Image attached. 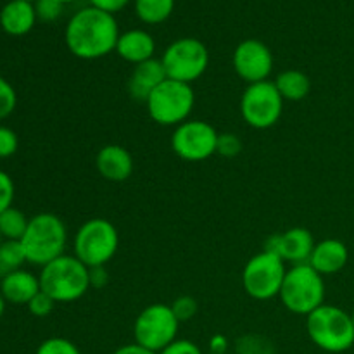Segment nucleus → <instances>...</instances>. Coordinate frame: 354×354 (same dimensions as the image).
Segmentation results:
<instances>
[{
  "instance_id": "obj_4",
  "label": "nucleus",
  "mask_w": 354,
  "mask_h": 354,
  "mask_svg": "<svg viewBox=\"0 0 354 354\" xmlns=\"http://www.w3.org/2000/svg\"><path fill=\"white\" fill-rule=\"evenodd\" d=\"M306 330L311 342L322 351L344 353L354 346V325L351 315L330 304L320 308L306 317Z\"/></svg>"
},
{
  "instance_id": "obj_35",
  "label": "nucleus",
  "mask_w": 354,
  "mask_h": 354,
  "mask_svg": "<svg viewBox=\"0 0 354 354\" xmlns=\"http://www.w3.org/2000/svg\"><path fill=\"white\" fill-rule=\"evenodd\" d=\"M90 289H104L109 283V273H107L106 266H95L90 268Z\"/></svg>"
},
{
  "instance_id": "obj_18",
  "label": "nucleus",
  "mask_w": 354,
  "mask_h": 354,
  "mask_svg": "<svg viewBox=\"0 0 354 354\" xmlns=\"http://www.w3.org/2000/svg\"><path fill=\"white\" fill-rule=\"evenodd\" d=\"M156 41L151 33L144 30H128L120 35L116 44V54L123 61L131 64H140V62L154 59Z\"/></svg>"
},
{
  "instance_id": "obj_33",
  "label": "nucleus",
  "mask_w": 354,
  "mask_h": 354,
  "mask_svg": "<svg viewBox=\"0 0 354 354\" xmlns=\"http://www.w3.org/2000/svg\"><path fill=\"white\" fill-rule=\"evenodd\" d=\"M14 201V182L6 171L0 169V214L12 207Z\"/></svg>"
},
{
  "instance_id": "obj_37",
  "label": "nucleus",
  "mask_w": 354,
  "mask_h": 354,
  "mask_svg": "<svg viewBox=\"0 0 354 354\" xmlns=\"http://www.w3.org/2000/svg\"><path fill=\"white\" fill-rule=\"evenodd\" d=\"M228 349V339L225 335H214L209 341V351L211 354H225Z\"/></svg>"
},
{
  "instance_id": "obj_32",
  "label": "nucleus",
  "mask_w": 354,
  "mask_h": 354,
  "mask_svg": "<svg viewBox=\"0 0 354 354\" xmlns=\"http://www.w3.org/2000/svg\"><path fill=\"white\" fill-rule=\"evenodd\" d=\"M19 147V138L16 131L9 127H0V159H7L16 154Z\"/></svg>"
},
{
  "instance_id": "obj_28",
  "label": "nucleus",
  "mask_w": 354,
  "mask_h": 354,
  "mask_svg": "<svg viewBox=\"0 0 354 354\" xmlns=\"http://www.w3.org/2000/svg\"><path fill=\"white\" fill-rule=\"evenodd\" d=\"M17 104V95L14 86L0 76V120H6L14 113Z\"/></svg>"
},
{
  "instance_id": "obj_40",
  "label": "nucleus",
  "mask_w": 354,
  "mask_h": 354,
  "mask_svg": "<svg viewBox=\"0 0 354 354\" xmlns=\"http://www.w3.org/2000/svg\"><path fill=\"white\" fill-rule=\"evenodd\" d=\"M62 3H71V2H76V0H61Z\"/></svg>"
},
{
  "instance_id": "obj_19",
  "label": "nucleus",
  "mask_w": 354,
  "mask_h": 354,
  "mask_svg": "<svg viewBox=\"0 0 354 354\" xmlns=\"http://www.w3.org/2000/svg\"><path fill=\"white\" fill-rule=\"evenodd\" d=\"M40 290V279L23 268L0 279V292L10 304H28Z\"/></svg>"
},
{
  "instance_id": "obj_38",
  "label": "nucleus",
  "mask_w": 354,
  "mask_h": 354,
  "mask_svg": "<svg viewBox=\"0 0 354 354\" xmlns=\"http://www.w3.org/2000/svg\"><path fill=\"white\" fill-rule=\"evenodd\" d=\"M113 354H158V353L151 351V349H147V348H144V346L133 342V344L121 346V348H118Z\"/></svg>"
},
{
  "instance_id": "obj_11",
  "label": "nucleus",
  "mask_w": 354,
  "mask_h": 354,
  "mask_svg": "<svg viewBox=\"0 0 354 354\" xmlns=\"http://www.w3.org/2000/svg\"><path fill=\"white\" fill-rule=\"evenodd\" d=\"M282 95L275 83L266 82L248 85L241 99L242 120L254 130H268L275 127L283 113Z\"/></svg>"
},
{
  "instance_id": "obj_36",
  "label": "nucleus",
  "mask_w": 354,
  "mask_h": 354,
  "mask_svg": "<svg viewBox=\"0 0 354 354\" xmlns=\"http://www.w3.org/2000/svg\"><path fill=\"white\" fill-rule=\"evenodd\" d=\"M88 2L90 6L95 7V9H100L104 10V12H109L114 16V12L124 9L130 0H88Z\"/></svg>"
},
{
  "instance_id": "obj_27",
  "label": "nucleus",
  "mask_w": 354,
  "mask_h": 354,
  "mask_svg": "<svg viewBox=\"0 0 354 354\" xmlns=\"http://www.w3.org/2000/svg\"><path fill=\"white\" fill-rule=\"evenodd\" d=\"M33 6L37 19L45 21V23L57 21L64 10V3L61 0H37V2H33Z\"/></svg>"
},
{
  "instance_id": "obj_30",
  "label": "nucleus",
  "mask_w": 354,
  "mask_h": 354,
  "mask_svg": "<svg viewBox=\"0 0 354 354\" xmlns=\"http://www.w3.org/2000/svg\"><path fill=\"white\" fill-rule=\"evenodd\" d=\"M242 151V140L235 133H220L218 137L216 152L223 158H235L241 154Z\"/></svg>"
},
{
  "instance_id": "obj_29",
  "label": "nucleus",
  "mask_w": 354,
  "mask_h": 354,
  "mask_svg": "<svg viewBox=\"0 0 354 354\" xmlns=\"http://www.w3.org/2000/svg\"><path fill=\"white\" fill-rule=\"evenodd\" d=\"M26 306H28V311H30L33 317L45 318V317H48L52 311H54L55 301L52 299L48 294H45L44 290H40V292H38L37 296H35L33 299L26 304Z\"/></svg>"
},
{
  "instance_id": "obj_5",
  "label": "nucleus",
  "mask_w": 354,
  "mask_h": 354,
  "mask_svg": "<svg viewBox=\"0 0 354 354\" xmlns=\"http://www.w3.org/2000/svg\"><path fill=\"white\" fill-rule=\"evenodd\" d=\"M279 297L290 313L308 317L325 304L324 277L308 263L294 265L287 270Z\"/></svg>"
},
{
  "instance_id": "obj_34",
  "label": "nucleus",
  "mask_w": 354,
  "mask_h": 354,
  "mask_svg": "<svg viewBox=\"0 0 354 354\" xmlns=\"http://www.w3.org/2000/svg\"><path fill=\"white\" fill-rule=\"evenodd\" d=\"M158 354H203V351H201L199 346L194 344L192 341H187V339H176L175 342H171L168 348H165Z\"/></svg>"
},
{
  "instance_id": "obj_10",
  "label": "nucleus",
  "mask_w": 354,
  "mask_h": 354,
  "mask_svg": "<svg viewBox=\"0 0 354 354\" xmlns=\"http://www.w3.org/2000/svg\"><path fill=\"white\" fill-rule=\"evenodd\" d=\"M178 327L180 322L171 306L161 303L151 304L144 308L135 320V342L154 353H161L178 339Z\"/></svg>"
},
{
  "instance_id": "obj_7",
  "label": "nucleus",
  "mask_w": 354,
  "mask_h": 354,
  "mask_svg": "<svg viewBox=\"0 0 354 354\" xmlns=\"http://www.w3.org/2000/svg\"><path fill=\"white\" fill-rule=\"evenodd\" d=\"M149 116L162 127H178L192 114L196 95L192 85L166 78L147 99Z\"/></svg>"
},
{
  "instance_id": "obj_17",
  "label": "nucleus",
  "mask_w": 354,
  "mask_h": 354,
  "mask_svg": "<svg viewBox=\"0 0 354 354\" xmlns=\"http://www.w3.org/2000/svg\"><path fill=\"white\" fill-rule=\"evenodd\" d=\"M349 251L344 242L337 239H325L315 245L308 265L313 266L322 277L339 273L348 265Z\"/></svg>"
},
{
  "instance_id": "obj_31",
  "label": "nucleus",
  "mask_w": 354,
  "mask_h": 354,
  "mask_svg": "<svg viewBox=\"0 0 354 354\" xmlns=\"http://www.w3.org/2000/svg\"><path fill=\"white\" fill-rule=\"evenodd\" d=\"M171 310H173V313H175V317L178 318L180 324H182V322H187V320H190V318L196 317L197 303L194 297L180 296L178 299L173 301Z\"/></svg>"
},
{
  "instance_id": "obj_41",
  "label": "nucleus",
  "mask_w": 354,
  "mask_h": 354,
  "mask_svg": "<svg viewBox=\"0 0 354 354\" xmlns=\"http://www.w3.org/2000/svg\"><path fill=\"white\" fill-rule=\"evenodd\" d=\"M2 242H3V237H2V234H0V245H2Z\"/></svg>"
},
{
  "instance_id": "obj_13",
  "label": "nucleus",
  "mask_w": 354,
  "mask_h": 354,
  "mask_svg": "<svg viewBox=\"0 0 354 354\" xmlns=\"http://www.w3.org/2000/svg\"><path fill=\"white\" fill-rule=\"evenodd\" d=\"M234 69L248 85L266 82L273 71V54L261 40L249 38L241 41L234 50Z\"/></svg>"
},
{
  "instance_id": "obj_14",
  "label": "nucleus",
  "mask_w": 354,
  "mask_h": 354,
  "mask_svg": "<svg viewBox=\"0 0 354 354\" xmlns=\"http://www.w3.org/2000/svg\"><path fill=\"white\" fill-rule=\"evenodd\" d=\"M315 245H317V242H315L313 234L310 230L303 227H294L283 234H273L272 237H268L265 251L273 252L294 266L310 261Z\"/></svg>"
},
{
  "instance_id": "obj_26",
  "label": "nucleus",
  "mask_w": 354,
  "mask_h": 354,
  "mask_svg": "<svg viewBox=\"0 0 354 354\" xmlns=\"http://www.w3.org/2000/svg\"><path fill=\"white\" fill-rule=\"evenodd\" d=\"M37 354H82L75 342L64 337H50L38 346Z\"/></svg>"
},
{
  "instance_id": "obj_2",
  "label": "nucleus",
  "mask_w": 354,
  "mask_h": 354,
  "mask_svg": "<svg viewBox=\"0 0 354 354\" xmlns=\"http://www.w3.org/2000/svg\"><path fill=\"white\" fill-rule=\"evenodd\" d=\"M26 261L35 266L48 265L64 254L68 230L64 221L52 213H40L30 218L26 234L21 239Z\"/></svg>"
},
{
  "instance_id": "obj_15",
  "label": "nucleus",
  "mask_w": 354,
  "mask_h": 354,
  "mask_svg": "<svg viewBox=\"0 0 354 354\" xmlns=\"http://www.w3.org/2000/svg\"><path fill=\"white\" fill-rule=\"evenodd\" d=\"M95 166L104 180L121 183L127 182L133 173V158L123 145L109 144L97 152Z\"/></svg>"
},
{
  "instance_id": "obj_9",
  "label": "nucleus",
  "mask_w": 354,
  "mask_h": 354,
  "mask_svg": "<svg viewBox=\"0 0 354 354\" xmlns=\"http://www.w3.org/2000/svg\"><path fill=\"white\" fill-rule=\"evenodd\" d=\"M161 62L169 80L192 85L206 73L209 64V52L206 45L197 38H180L168 45Z\"/></svg>"
},
{
  "instance_id": "obj_39",
  "label": "nucleus",
  "mask_w": 354,
  "mask_h": 354,
  "mask_svg": "<svg viewBox=\"0 0 354 354\" xmlns=\"http://www.w3.org/2000/svg\"><path fill=\"white\" fill-rule=\"evenodd\" d=\"M6 303H7V301L3 299L2 292H0V318L3 317V311H6Z\"/></svg>"
},
{
  "instance_id": "obj_6",
  "label": "nucleus",
  "mask_w": 354,
  "mask_h": 354,
  "mask_svg": "<svg viewBox=\"0 0 354 354\" xmlns=\"http://www.w3.org/2000/svg\"><path fill=\"white\" fill-rule=\"evenodd\" d=\"M120 245L116 227L104 218H92L76 230L73 249L75 256L88 268L106 266Z\"/></svg>"
},
{
  "instance_id": "obj_43",
  "label": "nucleus",
  "mask_w": 354,
  "mask_h": 354,
  "mask_svg": "<svg viewBox=\"0 0 354 354\" xmlns=\"http://www.w3.org/2000/svg\"><path fill=\"white\" fill-rule=\"evenodd\" d=\"M28 2H37V0H28Z\"/></svg>"
},
{
  "instance_id": "obj_12",
  "label": "nucleus",
  "mask_w": 354,
  "mask_h": 354,
  "mask_svg": "<svg viewBox=\"0 0 354 354\" xmlns=\"http://www.w3.org/2000/svg\"><path fill=\"white\" fill-rule=\"evenodd\" d=\"M218 137L220 133L213 124L201 120H187L173 131L171 149L183 161H206L216 154Z\"/></svg>"
},
{
  "instance_id": "obj_44",
  "label": "nucleus",
  "mask_w": 354,
  "mask_h": 354,
  "mask_svg": "<svg viewBox=\"0 0 354 354\" xmlns=\"http://www.w3.org/2000/svg\"><path fill=\"white\" fill-rule=\"evenodd\" d=\"M209 354H211V353H209Z\"/></svg>"
},
{
  "instance_id": "obj_3",
  "label": "nucleus",
  "mask_w": 354,
  "mask_h": 354,
  "mask_svg": "<svg viewBox=\"0 0 354 354\" xmlns=\"http://www.w3.org/2000/svg\"><path fill=\"white\" fill-rule=\"evenodd\" d=\"M90 268L75 254H62L40 272V289L55 303H75L90 289Z\"/></svg>"
},
{
  "instance_id": "obj_25",
  "label": "nucleus",
  "mask_w": 354,
  "mask_h": 354,
  "mask_svg": "<svg viewBox=\"0 0 354 354\" xmlns=\"http://www.w3.org/2000/svg\"><path fill=\"white\" fill-rule=\"evenodd\" d=\"M237 354H273V346L261 335H244L237 341Z\"/></svg>"
},
{
  "instance_id": "obj_16",
  "label": "nucleus",
  "mask_w": 354,
  "mask_h": 354,
  "mask_svg": "<svg viewBox=\"0 0 354 354\" xmlns=\"http://www.w3.org/2000/svg\"><path fill=\"white\" fill-rule=\"evenodd\" d=\"M168 78L162 66L161 59H149V61L140 62L135 66L131 71L130 80H128V93L131 99L147 102L151 93Z\"/></svg>"
},
{
  "instance_id": "obj_1",
  "label": "nucleus",
  "mask_w": 354,
  "mask_h": 354,
  "mask_svg": "<svg viewBox=\"0 0 354 354\" xmlns=\"http://www.w3.org/2000/svg\"><path fill=\"white\" fill-rule=\"evenodd\" d=\"M120 28L113 14L95 7L78 10L66 26V45L75 57L83 61L106 57L116 50Z\"/></svg>"
},
{
  "instance_id": "obj_23",
  "label": "nucleus",
  "mask_w": 354,
  "mask_h": 354,
  "mask_svg": "<svg viewBox=\"0 0 354 354\" xmlns=\"http://www.w3.org/2000/svg\"><path fill=\"white\" fill-rule=\"evenodd\" d=\"M30 218L16 207H9L0 214V234L3 241H21L26 234Z\"/></svg>"
},
{
  "instance_id": "obj_24",
  "label": "nucleus",
  "mask_w": 354,
  "mask_h": 354,
  "mask_svg": "<svg viewBox=\"0 0 354 354\" xmlns=\"http://www.w3.org/2000/svg\"><path fill=\"white\" fill-rule=\"evenodd\" d=\"M26 261L23 245L19 241H3L0 245V279L17 272Z\"/></svg>"
},
{
  "instance_id": "obj_22",
  "label": "nucleus",
  "mask_w": 354,
  "mask_h": 354,
  "mask_svg": "<svg viewBox=\"0 0 354 354\" xmlns=\"http://www.w3.org/2000/svg\"><path fill=\"white\" fill-rule=\"evenodd\" d=\"M175 0H135V12L145 24H161L171 16Z\"/></svg>"
},
{
  "instance_id": "obj_8",
  "label": "nucleus",
  "mask_w": 354,
  "mask_h": 354,
  "mask_svg": "<svg viewBox=\"0 0 354 354\" xmlns=\"http://www.w3.org/2000/svg\"><path fill=\"white\" fill-rule=\"evenodd\" d=\"M287 266L282 258L265 251L252 256L242 272V286L245 294L256 301L273 299L280 294Z\"/></svg>"
},
{
  "instance_id": "obj_21",
  "label": "nucleus",
  "mask_w": 354,
  "mask_h": 354,
  "mask_svg": "<svg viewBox=\"0 0 354 354\" xmlns=\"http://www.w3.org/2000/svg\"><path fill=\"white\" fill-rule=\"evenodd\" d=\"M273 83H275L282 99L289 100V102L306 99L311 88V82L308 75H304L303 71H297V69H287V71L279 73Z\"/></svg>"
},
{
  "instance_id": "obj_20",
  "label": "nucleus",
  "mask_w": 354,
  "mask_h": 354,
  "mask_svg": "<svg viewBox=\"0 0 354 354\" xmlns=\"http://www.w3.org/2000/svg\"><path fill=\"white\" fill-rule=\"evenodd\" d=\"M35 23H37L35 6L28 0H10L0 10V26L12 37H23L30 33Z\"/></svg>"
},
{
  "instance_id": "obj_42",
  "label": "nucleus",
  "mask_w": 354,
  "mask_h": 354,
  "mask_svg": "<svg viewBox=\"0 0 354 354\" xmlns=\"http://www.w3.org/2000/svg\"><path fill=\"white\" fill-rule=\"evenodd\" d=\"M351 320H353V325H354V311L351 313Z\"/></svg>"
}]
</instances>
